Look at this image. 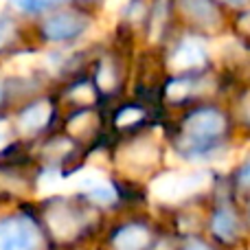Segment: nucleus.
<instances>
[{
	"label": "nucleus",
	"instance_id": "obj_11",
	"mask_svg": "<svg viewBox=\"0 0 250 250\" xmlns=\"http://www.w3.org/2000/svg\"><path fill=\"white\" fill-rule=\"evenodd\" d=\"M90 195H92L95 200H99V202H110V200H114V191L110 189V187H105V185L92 187Z\"/></svg>",
	"mask_w": 250,
	"mask_h": 250
},
{
	"label": "nucleus",
	"instance_id": "obj_16",
	"mask_svg": "<svg viewBox=\"0 0 250 250\" xmlns=\"http://www.w3.org/2000/svg\"><path fill=\"white\" fill-rule=\"evenodd\" d=\"M2 143H4V129L0 127V147H2Z\"/></svg>",
	"mask_w": 250,
	"mask_h": 250
},
{
	"label": "nucleus",
	"instance_id": "obj_5",
	"mask_svg": "<svg viewBox=\"0 0 250 250\" xmlns=\"http://www.w3.org/2000/svg\"><path fill=\"white\" fill-rule=\"evenodd\" d=\"M147 242H149V233H147V229H143L138 224L123 226L112 239L117 250H143L147 246Z\"/></svg>",
	"mask_w": 250,
	"mask_h": 250
},
{
	"label": "nucleus",
	"instance_id": "obj_10",
	"mask_svg": "<svg viewBox=\"0 0 250 250\" xmlns=\"http://www.w3.org/2000/svg\"><path fill=\"white\" fill-rule=\"evenodd\" d=\"M143 119V112L138 108H125V110H121L119 112V117H117V123L119 125H129V123H136V121H141Z\"/></svg>",
	"mask_w": 250,
	"mask_h": 250
},
{
	"label": "nucleus",
	"instance_id": "obj_6",
	"mask_svg": "<svg viewBox=\"0 0 250 250\" xmlns=\"http://www.w3.org/2000/svg\"><path fill=\"white\" fill-rule=\"evenodd\" d=\"M204 60H207V51L195 40H185L173 53V64L178 68H195V66L204 64Z\"/></svg>",
	"mask_w": 250,
	"mask_h": 250
},
{
	"label": "nucleus",
	"instance_id": "obj_12",
	"mask_svg": "<svg viewBox=\"0 0 250 250\" xmlns=\"http://www.w3.org/2000/svg\"><path fill=\"white\" fill-rule=\"evenodd\" d=\"M11 35H13V22L9 20V18L0 16V48L11 40Z\"/></svg>",
	"mask_w": 250,
	"mask_h": 250
},
{
	"label": "nucleus",
	"instance_id": "obj_17",
	"mask_svg": "<svg viewBox=\"0 0 250 250\" xmlns=\"http://www.w3.org/2000/svg\"><path fill=\"white\" fill-rule=\"evenodd\" d=\"M246 114H248V119H250V97H248V101H246Z\"/></svg>",
	"mask_w": 250,
	"mask_h": 250
},
{
	"label": "nucleus",
	"instance_id": "obj_19",
	"mask_svg": "<svg viewBox=\"0 0 250 250\" xmlns=\"http://www.w3.org/2000/svg\"><path fill=\"white\" fill-rule=\"evenodd\" d=\"M229 2H244V0H229Z\"/></svg>",
	"mask_w": 250,
	"mask_h": 250
},
{
	"label": "nucleus",
	"instance_id": "obj_2",
	"mask_svg": "<svg viewBox=\"0 0 250 250\" xmlns=\"http://www.w3.org/2000/svg\"><path fill=\"white\" fill-rule=\"evenodd\" d=\"M38 230L26 217H9L0 222V250H33Z\"/></svg>",
	"mask_w": 250,
	"mask_h": 250
},
{
	"label": "nucleus",
	"instance_id": "obj_1",
	"mask_svg": "<svg viewBox=\"0 0 250 250\" xmlns=\"http://www.w3.org/2000/svg\"><path fill=\"white\" fill-rule=\"evenodd\" d=\"M226 119L222 112L213 108L195 110L185 121V141L180 143V149L187 156L204 154L213 149V143L224 134Z\"/></svg>",
	"mask_w": 250,
	"mask_h": 250
},
{
	"label": "nucleus",
	"instance_id": "obj_13",
	"mask_svg": "<svg viewBox=\"0 0 250 250\" xmlns=\"http://www.w3.org/2000/svg\"><path fill=\"white\" fill-rule=\"evenodd\" d=\"M16 7L24 9V11H40L46 7V2L44 0H16Z\"/></svg>",
	"mask_w": 250,
	"mask_h": 250
},
{
	"label": "nucleus",
	"instance_id": "obj_20",
	"mask_svg": "<svg viewBox=\"0 0 250 250\" xmlns=\"http://www.w3.org/2000/svg\"><path fill=\"white\" fill-rule=\"evenodd\" d=\"M44 2H46V4H48V2H55V0H44Z\"/></svg>",
	"mask_w": 250,
	"mask_h": 250
},
{
	"label": "nucleus",
	"instance_id": "obj_8",
	"mask_svg": "<svg viewBox=\"0 0 250 250\" xmlns=\"http://www.w3.org/2000/svg\"><path fill=\"white\" fill-rule=\"evenodd\" d=\"M180 7L198 24H213L217 20V9L211 0H180Z\"/></svg>",
	"mask_w": 250,
	"mask_h": 250
},
{
	"label": "nucleus",
	"instance_id": "obj_3",
	"mask_svg": "<svg viewBox=\"0 0 250 250\" xmlns=\"http://www.w3.org/2000/svg\"><path fill=\"white\" fill-rule=\"evenodd\" d=\"M86 26H88L86 16H82L77 11H60L46 18V22L42 24V31L53 42H64V40L79 35Z\"/></svg>",
	"mask_w": 250,
	"mask_h": 250
},
{
	"label": "nucleus",
	"instance_id": "obj_4",
	"mask_svg": "<svg viewBox=\"0 0 250 250\" xmlns=\"http://www.w3.org/2000/svg\"><path fill=\"white\" fill-rule=\"evenodd\" d=\"M207 182L204 173H171V176L160 178L154 185V191L160 198H182L187 193H193Z\"/></svg>",
	"mask_w": 250,
	"mask_h": 250
},
{
	"label": "nucleus",
	"instance_id": "obj_9",
	"mask_svg": "<svg viewBox=\"0 0 250 250\" xmlns=\"http://www.w3.org/2000/svg\"><path fill=\"white\" fill-rule=\"evenodd\" d=\"M211 229H213V233H215L220 239L230 242V239L237 237V230H239L237 215H235L233 211H229V208H220V211L213 215Z\"/></svg>",
	"mask_w": 250,
	"mask_h": 250
},
{
	"label": "nucleus",
	"instance_id": "obj_18",
	"mask_svg": "<svg viewBox=\"0 0 250 250\" xmlns=\"http://www.w3.org/2000/svg\"><path fill=\"white\" fill-rule=\"evenodd\" d=\"M0 101H2V83H0Z\"/></svg>",
	"mask_w": 250,
	"mask_h": 250
},
{
	"label": "nucleus",
	"instance_id": "obj_7",
	"mask_svg": "<svg viewBox=\"0 0 250 250\" xmlns=\"http://www.w3.org/2000/svg\"><path fill=\"white\" fill-rule=\"evenodd\" d=\"M51 119V105L46 101H38V104L29 105L24 112L18 119V125H20L22 132H38L40 127H44L46 121Z\"/></svg>",
	"mask_w": 250,
	"mask_h": 250
},
{
	"label": "nucleus",
	"instance_id": "obj_15",
	"mask_svg": "<svg viewBox=\"0 0 250 250\" xmlns=\"http://www.w3.org/2000/svg\"><path fill=\"white\" fill-rule=\"evenodd\" d=\"M185 250H211V246H207L204 242H189L185 246Z\"/></svg>",
	"mask_w": 250,
	"mask_h": 250
},
{
	"label": "nucleus",
	"instance_id": "obj_14",
	"mask_svg": "<svg viewBox=\"0 0 250 250\" xmlns=\"http://www.w3.org/2000/svg\"><path fill=\"white\" fill-rule=\"evenodd\" d=\"M239 182H242L244 187H250V160L242 167V171H239Z\"/></svg>",
	"mask_w": 250,
	"mask_h": 250
}]
</instances>
